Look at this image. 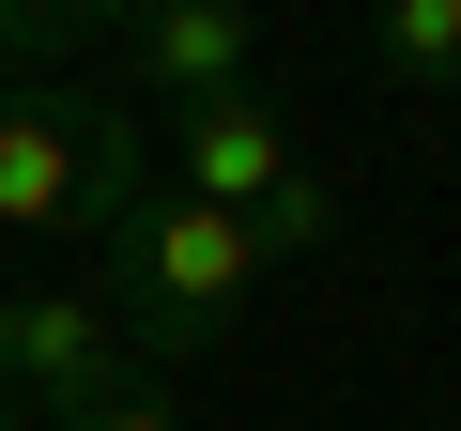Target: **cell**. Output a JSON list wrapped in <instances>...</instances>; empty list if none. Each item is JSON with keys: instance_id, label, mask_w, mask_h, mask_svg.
Returning a JSON list of instances; mask_svg holds the SVG:
<instances>
[{"instance_id": "1", "label": "cell", "mask_w": 461, "mask_h": 431, "mask_svg": "<svg viewBox=\"0 0 461 431\" xmlns=\"http://www.w3.org/2000/svg\"><path fill=\"white\" fill-rule=\"evenodd\" d=\"M262 278H277V262H262L247 216L169 200V185H139V200H123V232L93 247V308L123 324V370H215Z\"/></svg>"}, {"instance_id": "2", "label": "cell", "mask_w": 461, "mask_h": 431, "mask_svg": "<svg viewBox=\"0 0 461 431\" xmlns=\"http://www.w3.org/2000/svg\"><path fill=\"white\" fill-rule=\"evenodd\" d=\"M154 185V124L93 78H32L0 108V247H108Z\"/></svg>"}, {"instance_id": "3", "label": "cell", "mask_w": 461, "mask_h": 431, "mask_svg": "<svg viewBox=\"0 0 461 431\" xmlns=\"http://www.w3.org/2000/svg\"><path fill=\"white\" fill-rule=\"evenodd\" d=\"M108 385H139L123 370V324L93 308V278H32V293H0V400L16 416H77V400H108Z\"/></svg>"}, {"instance_id": "4", "label": "cell", "mask_w": 461, "mask_h": 431, "mask_svg": "<svg viewBox=\"0 0 461 431\" xmlns=\"http://www.w3.org/2000/svg\"><path fill=\"white\" fill-rule=\"evenodd\" d=\"M154 185H169V200H215V216H262V200L293 185V124H277L262 93H200V108L154 124Z\"/></svg>"}, {"instance_id": "5", "label": "cell", "mask_w": 461, "mask_h": 431, "mask_svg": "<svg viewBox=\"0 0 461 431\" xmlns=\"http://www.w3.org/2000/svg\"><path fill=\"white\" fill-rule=\"evenodd\" d=\"M123 78L154 93V108H200V93H247V62H262V0H123Z\"/></svg>"}, {"instance_id": "6", "label": "cell", "mask_w": 461, "mask_h": 431, "mask_svg": "<svg viewBox=\"0 0 461 431\" xmlns=\"http://www.w3.org/2000/svg\"><path fill=\"white\" fill-rule=\"evenodd\" d=\"M369 62L415 108H461V0H369Z\"/></svg>"}, {"instance_id": "7", "label": "cell", "mask_w": 461, "mask_h": 431, "mask_svg": "<svg viewBox=\"0 0 461 431\" xmlns=\"http://www.w3.org/2000/svg\"><path fill=\"white\" fill-rule=\"evenodd\" d=\"M108 32H123V0H0V47H16V78H77Z\"/></svg>"}, {"instance_id": "8", "label": "cell", "mask_w": 461, "mask_h": 431, "mask_svg": "<svg viewBox=\"0 0 461 431\" xmlns=\"http://www.w3.org/2000/svg\"><path fill=\"white\" fill-rule=\"evenodd\" d=\"M247 232H262V262H308V247H339V185H323V170H293V185L247 216Z\"/></svg>"}, {"instance_id": "9", "label": "cell", "mask_w": 461, "mask_h": 431, "mask_svg": "<svg viewBox=\"0 0 461 431\" xmlns=\"http://www.w3.org/2000/svg\"><path fill=\"white\" fill-rule=\"evenodd\" d=\"M62 431H185V400H169V385H108V400H77Z\"/></svg>"}, {"instance_id": "10", "label": "cell", "mask_w": 461, "mask_h": 431, "mask_svg": "<svg viewBox=\"0 0 461 431\" xmlns=\"http://www.w3.org/2000/svg\"><path fill=\"white\" fill-rule=\"evenodd\" d=\"M16 93H32V78H16V47H0V108H16Z\"/></svg>"}, {"instance_id": "11", "label": "cell", "mask_w": 461, "mask_h": 431, "mask_svg": "<svg viewBox=\"0 0 461 431\" xmlns=\"http://www.w3.org/2000/svg\"><path fill=\"white\" fill-rule=\"evenodd\" d=\"M0 431H32V416H16V400H0Z\"/></svg>"}]
</instances>
